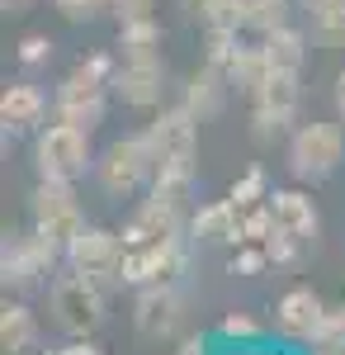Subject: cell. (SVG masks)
Returning <instances> with one entry per match:
<instances>
[{"label": "cell", "mask_w": 345, "mask_h": 355, "mask_svg": "<svg viewBox=\"0 0 345 355\" xmlns=\"http://www.w3.org/2000/svg\"><path fill=\"white\" fill-rule=\"evenodd\" d=\"M180 270H185V232H175V237H166V242L128 246L118 279L133 284V289H152V284H170Z\"/></svg>", "instance_id": "9c48e42d"}, {"label": "cell", "mask_w": 345, "mask_h": 355, "mask_svg": "<svg viewBox=\"0 0 345 355\" xmlns=\"http://www.w3.org/2000/svg\"><path fill=\"white\" fill-rule=\"evenodd\" d=\"M175 355H213V351H209V341H204V336H185V341L175 346Z\"/></svg>", "instance_id": "1f68e13d"}, {"label": "cell", "mask_w": 345, "mask_h": 355, "mask_svg": "<svg viewBox=\"0 0 345 355\" xmlns=\"http://www.w3.org/2000/svg\"><path fill=\"white\" fill-rule=\"evenodd\" d=\"M194 237L199 242H237L241 237V209L232 199H222V204H209V209H199L194 214Z\"/></svg>", "instance_id": "7402d4cb"}, {"label": "cell", "mask_w": 345, "mask_h": 355, "mask_svg": "<svg viewBox=\"0 0 345 355\" xmlns=\"http://www.w3.org/2000/svg\"><path fill=\"white\" fill-rule=\"evenodd\" d=\"M166 95V67L161 62H118L114 71V100L128 110H157Z\"/></svg>", "instance_id": "5bb4252c"}, {"label": "cell", "mask_w": 345, "mask_h": 355, "mask_svg": "<svg viewBox=\"0 0 345 355\" xmlns=\"http://www.w3.org/2000/svg\"><path fill=\"white\" fill-rule=\"evenodd\" d=\"M298 105H303V81L298 71H269L265 85L251 95V137L256 142H274L298 123Z\"/></svg>", "instance_id": "52a82bcc"}, {"label": "cell", "mask_w": 345, "mask_h": 355, "mask_svg": "<svg viewBox=\"0 0 345 355\" xmlns=\"http://www.w3.org/2000/svg\"><path fill=\"white\" fill-rule=\"evenodd\" d=\"M227 95H232V81H227V71L222 67H213V62H204L194 76L185 81V105L199 123H209V119H218L222 114V105H227Z\"/></svg>", "instance_id": "e0dca14e"}, {"label": "cell", "mask_w": 345, "mask_h": 355, "mask_svg": "<svg viewBox=\"0 0 345 355\" xmlns=\"http://www.w3.org/2000/svg\"><path fill=\"white\" fill-rule=\"evenodd\" d=\"M0 346H5V355H28L38 346V322H33V313L24 303H5V313H0Z\"/></svg>", "instance_id": "603a6c76"}, {"label": "cell", "mask_w": 345, "mask_h": 355, "mask_svg": "<svg viewBox=\"0 0 345 355\" xmlns=\"http://www.w3.org/2000/svg\"><path fill=\"white\" fill-rule=\"evenodd\" d=\"M147 142L157 152V166L161 162H194L199 152V119L175 105V110H161L152 123H147Z\"/></svg>", "instance_id": "8fae6325"}, {"label": "cell", "mask_w": 345, "mask_h": 355, "mask_svg": "<svg viewBox=\"0 0 345 355\" xmlns=\"http://www.w3.org/2000/svg\"><path fill=\"white\" fill-rule=\"evenodd\" d=\"M114 71H118V62H114L109 53L80 57L76 67L67 71V81L57 85V95H53V119H57V123H71V128L95 133V128L105 123L109 90H114Z\"/></svg>", "instance_id": "6da1fadb"}, {"label": "cell", "mask_w": 345, "mask_h": 355, "mask_svg": "<svg viewBox=\"0 0 345 355\" xmlns=\"http://www.w3.org/2000/svg\"><path fill=\"white\" fill-rule=\"evenodd\" d=\"M123 237L118 232H109V227H95V223H85L76 237L67 242V251H62V261L71 266V270L80 275H95L100 284H109V279H118V270H123Z\"/></svg>", "instance_id": "30bf717a"}, {"label": "cell", "mask_w": 345, "mask_h": 355, "mask_svg": "<svg viewBox=\"0 0 345 355\" xmlns=\"http://www.w3.org/2000/svg\"><path fill=\"white\" fill-rule=\"evenodd\" d=\"M57 256H62V246H57L53 237H43L38 227H28V232H10V237H5V251H0V275H5V289L28 294V289L48 284Z\"/></svg>", "instance_id": "5b68a950"}, {"label": "cell", "mask_w": 345, "mask_h": 355, "mask_svg": "<svg viewBox=\"0 0 345 355\" xmlns=\"http://www.w3.org/2000/svg\"><path fill=\"white\" fill-rule=\"evenodd\" d=\"M33 166H38V175H53V180H76V175H85L95 166L90 133L53 119L43 133L33 137Z\"/></svg>", "instance_id": "ba28073f"}, {"label": "cell", "mask_w": 345, "mask_h": 355, "mask_svg": "<svg viewBox=\"0 0 345 355\" xmlns=\"http://www.w3.org/2000/svg\"><path fill=\"white\" fill-rule=\"evenodd\" d=\"M308 24H312V38H317L321 48H345V0L331 5V10L308 15Z\"/></svg>", "instance_id": "d4e9b609"}, {"label": "cell", "mask_w": 345, "mask_h": 355, "mask_svg": "<svg viewBox=\"0 0 345 355\" xmlns=\"http://www.w3.org/2000/svg\"><path fill=\"white\" fill-rule=\"evenodd\" d=\"M232 355H279V351H260V341H256V346H237Z\"/></svg>", "instance_id": "d590c367"}, {"label": "cell", "mask_w": 345, "mask_h": 355, "mask_svg": "<svg viewBox=\"0 0 345 355\" xmlns=\"http://www.w3.org/2000/svg\"><path fill=\"white\" fill-rule=\"evenodd\" d=\"M227 199L237 204L241 214H246V209H251L256 199H269V194H265V175H260V171H251V175H241L237 185H232V194H227Z\"/></svg>", "instance_id": "4316f807"}, {"label": "cell", "mask_w": 345, "mask_h": 355, "mask_svg": "<svg viewBox=\"0 0 345 355\" xmlns=\"http://www.w3.org/2000/svg\"><path fill=\"white\" fill-rule=\"evenodd\" d=\"M331 5H341V0H298L303 15H317V10H331Z\"/></svg>", "instance_id": "836d02e7"}, {"label": "cell", "mask_w": 345, "mask_h": 355, "mask_svg": "<svg viewBox=\"0 0 345 355\" xmlns=\"http://www.w3.org/2000/svg\"><path fill=\"white\" fill-rule=\"evenodd\" d=\"M289 10H293V0H241V28H251V33L284 28Z\"/></svg>", "instance_id": "cb8c5ba5"}, {"label": "cell", "mask_w": 345, "mask_h": 355, "mask_svg": "<svg viewBox=\"0 0 345 355\" xmlns=\"http://www.w3.org/2000/svg\"><path fill=\"white\" fill-rule=\"evenodd\" d=\"M152 5H157V0H105V10L118 19V24H128V19H147Z\"/></svg>", "instance_id": "f1b7e54d"}, {"label": "cell", "mask_w": 345, "mask_h": 355, "mask_svg": "<svg viewBox=\"0 0 345 355\" xmlns=\"http://www.w3.org/2000/svg\"><path fill=\"white\" fill-rule=\"evenodd\" d=\"M28 5H33V0H0V10H5V15H24Z\"/></svg>", "instance_id": "e575fe53"}, {"label": "cell", "mask_w": 345, "mask_h": 355, "mask_svg": "<svg viewBox=\"0 0 345 355\" xmlns=\"http://www.w3.org/2000/svg\"><path fill=\"white\" fill-rule=\"evenodd\" d=\"M260 48H265L274 71H303V62H308V33L293 24L269 28V33H260Z\"/></svg>", "instance_id": "ffe728a7"}, {"label": "cell", "mask_w": 345, "mask_h": 355, "mask_svg": "<svg viewBox=\"0 0 345 355\" xmlns=\"http://www.w3.org/2000/svg\"><path fill=\"white\" fill-rule=\"evenodd\" d=\"M326 303H321L317 289H308V284H298V289H289L284 299L274 303V327L284 331L289 341H312L321 331V322H326Z\"/></svg>", "instance_id": "4fadbf2b"}, {"label": "cell", "mask_w": 345, "mask_h": 355, "mask_svg": "<svg viewBox=\"0 0 345 355\" xmlns=\"http://www.w3.org/2000/svg\"><path fill=\"white\" fill-rule=\"evenodd\" d=\"M161 43H166V33H161L157 15H147V19H128V24H118V62H161Z\"/></svg>", "instance_id": "d6986e66"}, {"label": "cell", "mask_w": 345, "mask_h": 355, "mask_svg": "<svg viewBox=\"0 0 345 355\" xmlns=\"http://www.w3.org/2000/svg\"><path fill=\"white\" fill-rule=\"evenodd\" d=\"M218 336L232 341V346H256V341H260V322H256L251 313H222Z\"/></svg>", "instance_id": "484cf974"}, {"label": "cell", "mask_w": 345, "mask_h": 355, "mask_svg": "<svg viewBox=\"0 0 345 355\" xmlns=\"http://www.w3.org/2000/svg\"><path fill=\"white\" fill-rule=\"evenodd\" d=\"M345 162V133L341 123H326V119H312V123H298L289 133V171L298 180L317 185L326 175H336Z\"/></svg>", "instance_id": "277c9868"}, {"label": "cell", "mask_w": 345, "mask_h": 355, "mask_svg": "<svg viewBox=\"0 0 345 355\" xmlns=\"http://www.w3.org/2000/svg\"><path fill=\"white\" fill-rule=\"evenodd\" d=\"M331 105H336V114L345 119V71L336 76V85H331Z\"/></svg>", "instance_id": "d6a6232c"}, {"label": "cell", "mask_w": 345, "mask_h": 355, "mask_svg": "<svg viewBox=\"0 0 345 355\" xmlns=\"http://www.w3.org/2000/svg\"><path fill=\"white\" fill-rule=\"evenodd\" d=\"M53 57V38H43V33H28L24 43H19V62L24 67H43Z\"/></svg>", "instance_id": "83f0119b"}, {"label": "cell", "mask_w": 345, "mask_h": 355, "mask_svg": "<svg viewBox=\"0 0 345 355\" xmlns=\"http://www.w3.org/2000/svg\"><path fill=\"white\" fill-rule=\"evenodd\" d=\"M222 71H227L232 90L251 100V95H256V90L265 85V76L274 71V67H269V57H265V48H260V43H256V48H251V43H241V48H237V57H232V62H227Z\"/></svg>", "instance_id": "44dd1931"}, {"label": "cell", "mask_w": 345, "mask_h": 355, "mask_svg": "<svg viewBox=\"0 0 345 355\" xmlns=\"http://www.w3.org/2000/svg\"><path fill=\"white\" fill-rule=\"evenodd\" d=\"M28 223L67 251V242L85 227L76 185H71V180H53V175H38V185H33V194H28Z\"/></svg>", "instance_id": "8992f818"}, {"label": "cell", "mask_w": 345, "mask_h": 355, "mask_svg": "<svg viewBox=\"0 0 345 355\" xmlns=\"http://www.w3.org/2000/svg\"><path fill=\"white\" fill-rule=\"evenodd\" d=\"M48 308L67 336H90L105 322V284L95 275H80L67 266V275H53V284H48Z\"/></svg>", "instance_id": "7a4b0ae2"}, {"label": "cell", "mask_w": 345, "mask_h": 355, "mask_svg": "<svg viewBox=\"0 0 345 355\" xmlns=\"http://www.w3.org/2000/svg\"><path fill=\"white\" fill-rule=\"evenodd\" d=\"M53 5L62 10V19H71V24H85V19H95L105 10V0H53Z\"/></svg>", "instance_id": "f546056e"}, {"label": "cell", "mask_w": 345, "mask_h": 355, "mask_svg": "<svg viewBox=\"0 0 345 355\" xmlns=\"http://www.w3.org/2000/svg\"><path fill=\"white\" fill-rule=\"evenodd\" d=\"M180 214L185 209H175V204H166L157 194H147L142 204H137L128 223H123V246H147V242H166V237H175L180 232Z\"/></svg>", "instance_id": "9a60e30c"}, {"label": "cell", "mask_w": 345, "mask_h": 355, "mask_svg": "<svg viewBox=\"0 0 345 355\" xmlns=\"http://www.w3.org/2000/svg\"><path fill=\"white\" fill-rule=\"evenodd\" d=\"M133 322L147 341H170L180 322H185V299L170 289V284H152L137 294V308H133Z\"/></svg>", "instance_id": "7c38bea8"}, {"label": "cell", "mask_w": 345, "mask_h": 355, "mask_svg": "<svg viewBox=\"0 0 345 355\" xmlns=\"http://www.w3.org/2000/svg\"><path fill=\"white\" fill-rule=\"evenodd\" d=\"M265 204H269V214H274V227L293 232L298 242H317L321 218H317V204H312L303 190H274Z\"/></svg>", "instance_id": "ac0fdd59"}, {"label": "cell", "mask_w": 345, "mask_h": 355, "mask_svg": "<svg viewBox=\"0 0 345 355\" xmlns=\"http://www.w3.org/2000/svg\"><path fill=\"white\" fill-rule=\"evenodd\" d=\"M175 5L185 10L189 19H199V24H209V19H213V10H218L222 0H175Z\"/></svg>", "instance_id": "4dcf8cb0"}, {"label": "cell", "mask_w": 345, "mask_h": 355, "mask_svg": "<svg viewBox=\"0 0 345 355\" xmlns=\"http://www.w3.org/2000/svg\"><path fill=\"white\" fill-rule=\"evenodd\" d=\"M152 175H157V152H152L147 133L114 137L105 152L95 157V180H100V190H105L109 199L137 194L142 185H152Z\"/></svg>", "instance_id": "3957f363"}, {"label": "cell", "mask_w": 345, "mask_h": 355, "mask_svg": "<svg viewBox=\"0 0 345 355\" xmlns=\"http://www.w3.org/2000/svg\"><path fill=\"white\" fill-rule=\"evenodd\" d=\"M48 119V95L38 90V85H5V95H0V123H5V133L19 137V133H43L38 123Z\"/></svg>", "instance_id": "2e32d148"}]
</instances>
